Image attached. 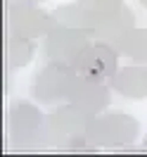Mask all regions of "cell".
I'll return each mask as SVG.
<instances>
[{
    "label": "cell",
    "instance_id": "obj_1",
    "mask_svg": "<svg viewBox=\"0 0 147 157\" xmlns=\"http://www.w3.org/2000/svg\"><path fill=\"white\" fill-rule=\"evenodd\" d=\"M90 114L76 107L74 102H62L57 109H52L45 114V126H43V138H40V150H59L64 152V147L76 140V138L86 136L90 124Z\"/></svg>",
    "mask_w": 147,
    "mask_h": 157
},
{
    "label": "cell",
    "instance_id": "obj_13",
    "mask_svg": "<svg viewBox=\"0 0 147 157\" xmlns=\"http://www.w3.org/2000/svg\"><path fill=\"white\" fill-rule=\"evenodd\" d=\"M119 55L128 57L130 62L147 64V29H133L119 45Z\"/></svg>",
    "mask_w": 147,
    "mask_h": 157
},
{
    "label": "cell",
    "instance_id": "obj_8",
    "mask_svg": "<svg viewBox=\"0 0 147 157\" xmlns=\"http://www.w3.org/2000/svg\"><path fill=\"white\" fill-rule=\"evenodd\" d=\"M67 102H74L76 107L88 112L90 117L102 114L112 105V86L109 83H100V81H90V78H83V76H76Z\"/></svg>",
    "mask_w": 147,
    "mask_h": 157
},
{
    "label": "cell",
    "instance_id": "obj_12",
    "mask_svg": "<svg viewBox=\"0 0 147 157\" xmlns=\"http://www.w3.org/2000/svg\"><path fill=\"white\" fill-rule=\"evenodd\" d=\"M52 12V17L57 21V26H69V29H86V31H93V21L90 17L86 14V10L81 7L79 2H64V5H57Z\"/></svg>",
    "mask_w": 147,
    "mask_h": 157
},
{
    "label": "cell",
    "instance_id": "obj_20",
    "mask_svg": "<svg viewBox=\"0 0 147 157\" xmlns=\"http://www.w3.org/2000/svg\"><path fill=\"white\" fill-rule=\"evenodd\" d=\"M140 5H142V7H147V0H140Z\"/></svg>",
    "mask_w": 147,
    "mask_h": 157
},
{
    "label": "cell",
    "instance_id": "obj_10",
    "mask_svg": "<svg viewBox=\"0 0 147 157\" xmlns=\"http://www.w3.org/2000/svg\"><path fill=\"white\" fill-rule=\"evenodd\" d=\"M133 29H135V14H133V10L128 5H123L112 19H107L105 24L93 29V38L102 40V43H107L112 48H119L121 40L126 38Z\"/></svg>",
    "mask_w": 147,
    "mask_h": 157
},
{
    "label": "cell",
    "instance_id": "obj_11",
    "mask_svg": "<svg viewBox=\"0 0 147 157\" xmlns=\"http://www.w3.org/2000/svg\"><path fill=\"white\" fill-rule=\"evenodd\" d=\"M36 55V45H33V40L31 38H19V36H10V33H5V52H2V57H5V67L7 69H21L26 67L31 59Z\"/></svg>",
    "mask_w": 147,
    "mask_h": 157
},
{
    "label": "cell",
    "instance_id": "obj_4",
    "mask_svg": "<svg viewBox=\"0 0 147 157\" xmlns=\"http://www.w3.org/2000/svg\"><path fill=\"white\" fill-rule=\"evenodd\" d=\"M140 133V121L130 114H123V112H102V114H95L88 124V131L86 136L100 147H107V150H114V147L128 145L133 143Z\"/></svg>",
    "mask_w": 147,
    "mask_h": 157
},
{
    "label": "cell",
    "instance_id": "obj_5",
    "mask_svg": "<svg viewBox=\"0 0 147 157\" xmlns=\"http://www.w3.org/2000/svg\"><path fill=\"white\" fill-rule=\"evenodd\" d=\"M76 76H79V71H76L74 64L48 62L33 78L31 95L45 107L62 105V102L69 100V93H71V86H74Z\"/></svg>",
    "mask_w": 147,
    "mask_h": 157
},
{
    "label": "cell",
    "instance_id": "obj_19",
    "mask_svg": "<svg viewBox=\"0 0 147 157\" xmlns=\"http://www.w3.org/2000/svg\"><path fill=\"white\" fill-rule=\"evenodd\" d=\"M142 150L147 152V136H145V140H142Z\"/></svg>",
    "mask_w": 147,
    "mask_h": 157
},
{
    "label": "cell",
    "instance_id": "obj_14",
    "mask_svg": "<svg viewBox=\"0 0 147 157\" xmlns=\"http://www.w3.org/2000/svg\"><path fill=\"white\" fill-rule=\"evenodd\" d=\"M76 2H79L81 7L86 10V14L90 17L93 29L100 26V24H105L107 19H112V17L126 5L123 0H76Z\"/></svg>",
    "mask_w": 147,
    "mask_h": 157
},
{
    "label": "cell",
    "instance_id": "obj_18",
    "mask_svg": "<svg viewBox=\"0 0 147 157\" xmlns=\"http://www.w3.org/2000/svg\"><path fill=\"white\" fill-rule=\"evenodd\" d=\"M5 2H10V0H5ZM24 2H38V5H40L43 0H24Z\"/></svg>",
    "mask_w": 147,
    "mask_h": 157
},
{
    "label": "cell",
    "instance_id": "obj_2",
    "mask_svg": "<svg viewBox=\"0 0 147 157\" xmlns=\"http://www.w3.org/2000/svg\"><path fill=\"white\" fill-rule=\"evenodd\" d=\"M43 126H45V114H40V109L29 100H14L5 112V138L19 150L29 147L38 150Z\"/></svg>",
    "mask_w": 147,
    "mask_h": 157
},
{
    "label": "cell",
    "instance_id": "obj_3",
    "mask_svg": "<svg viewBox=\"0 0 147 157\" xmlns=\"http://www.w3.org/2000/svg\"><path fill=\"white\" fill-rule=\"evenodd\" d=\"M55 26L57 21L52 12H45L38 2H24V0L5 2V33L10 36L38 40L45 38Z\"/></svg>",
    "mask_w": 147,
    "mask_h": 157
},
{
    "label": "cell",
    "instance_id": "obj_6",
    "mask_svg": "<svg viewBox=\"0 0 147 157\" xmlns=\"http://www.w3.org/2000/svg\"><path fill=\"white\" fill-rule=\"evenodd\" d=\"M93 31L86 29H69V26H55L43 38V55L48 62H62L74 64L79 55L93 43Z\"/></svg>",
    "mask_w": 147,
    "mask_h": 157
},
{
    "label": "cell",
    "instance_id": "obj_16",
    "mask_svg": "<svg viewBox=\"0 0 147 157\" xmlns=\"http://www.w3.org/2000/svg\"><path fill=\"white\" fill-rule=\"evenodd\" d=\"M112 152H114V155H140V152H145V150H142V145H140V147H133V143H128V145L114 147Z\"/></svg>",
    "mask_w": 147,
    "mask_h": 157
},
{
    "label": "cell",
    "instance_id": "obj_7",
    "mask_svg": "<svg viewBox=\"0 0 147 157\" xmlns=\"http://www.w3.org/2000/svg\"><path fill=\"white\" fill-rule=\"evenodd\" d=\"M119 50L102 43V40H93L88 48L79 55L74 62V67L79 71V76L90 78V81H100V83H109L114 74L119 71Z\"/></svg>",
    "mask_w": 147,
    "mask_h": 157
},
{
    "label": "cell",
    "instance_id": "obj_15",
    "mask_svg": "<svg viewBox=\"0 0 147 157\" xmlns=\"http://www.w3.org/2000/svg\"><path fill=\"white\" fill-rule=\"evenodd\" d=\"M100 150H102V147L95 145L88 136L76 138V140H71V143L64 147V152H71V155H95V152H100Z\"/></svg>",
    "mask_w": 147,
    "mask_h": 157
},
{
    "label": "cell",
    "instance_id": "obj_17",
    "mask_svg": "<svg viewBox=\"0 0 147 157\" xmlns=\"http://www.w3.org/2000/svg\"><path fill=\"white\" fill-rule=\"evenodd\" d=\"M2 83H5V86H2V93L10 95V90H12V69H7V67L2 71Z\"/></svg>",
    "mask_w": 147,
    "mask_h": 157
},
{
    "label": "cell",
    "instance_id": "obj_9",
    "mask_svg": "<svg viewBox=\"0 0 147 157\" xmlns=\"http://www.w3.org/2000/svg\"><path fill=\"white\" fill-rule=\"evenodd\" d=\"M114 93L123 95L128 100H142L147 98V64H128L119 67L114 78L109 81Z\"/></svg>",
    "mask_w": 147,
    "mask_h": 157
}]
</instances>
